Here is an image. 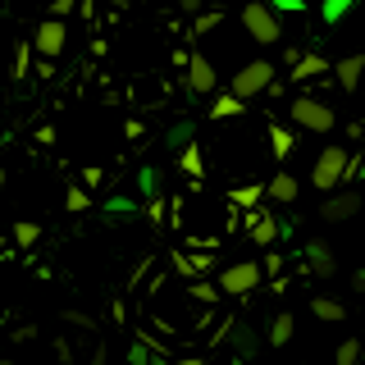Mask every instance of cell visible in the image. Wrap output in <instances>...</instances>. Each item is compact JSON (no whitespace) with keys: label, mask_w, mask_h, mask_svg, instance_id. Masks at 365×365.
I'll return each instance as SVG.
<instances>
[{"label":"cell","mask_w":365,"mask_h":365,"mask_svg":"<svg viewBox=\"0 0 365 365\" xmlns=\"http://www.w3.org/2000/svg\"><path fill=\"white\" fill-rule=\"evenodd\" d=\"M351 5H356V0H324V19H329V23H338Z\"/></svg>","instance_id":"26"},{"label":"cell","mask_w":365,"mask_h":365,"mask_svg":"<svg viewBox=\"0 0 365 365\" xmlns=\"http://www.w3.org/2000/svg\"><path fill=\"white\" fill-rule=\"evenodd\" d=\"M182 9H187V14H197V9H201V0H182Z\"/></svg>","instance_id":"35"},{"label":"cell","mask_w":365,"mask_h":365,"mask_svg":"<svg viewBox=\"0 0 365 365\" xmlns=\"http://www.w3.org/2000/svg\"><path fill=\"white\" fill-rule=\"evenodd\" d=\"M269 151H274V160H288L297 151V137L283 128V123H269Z\"/></svg>","instance_id":"17"},{"label":"cell","mask_w":365,"mask_h":365,"mask_svg":"<svg viewBox=\"0 0 365 365\" xmlns=\"http://www.w3.org/2000/svg\"><path fill=\"white\" fill-rule=\"evenodd\" d=\"M242 114H247V101H242V96H233V91L210 101V119H242Z\"/></svg>","instance_id":"16"},{"label":"cell","mask_w":365,"mask_h":365,"mask_svg":"<svg viewBox=\"0 0 365 365\" xmlns=\"http://www.w3.org/2000/svg\"><path fill=\"white\" fill-rule=\"evenodd\" d=\"M361 68H365V55H342V60L334 64L338 87H342V91H356V83H361Z\"/></svg>","instance_id":"12"},{"label":"cell","mask_w":365,"mask_h":365,"mask_svg":"<svg viewBox=\"0 0 365 365\" xmlns=\"http://www.w3.org/2000/svg\"><path fill=\"white\" fill-rule=\"evenodd\" d=\"M237 220H242L247 237L256 247H274V242H279V220H274L265 205H247V215H237Z\"/></svg>","instance_id":"7"},{"label":"cell","mask_w":365,"mask_h":365,"mask_svg":"<svg viewBox=\"0 0 365 365\" xmlns=\"http://www.w3.org/2000/svg\"><path fill=\"white\" fill-rule=\"evenodd\" d=\"M265 288V274H260L256 260H233V265L220 269V292L224 297H251Z\"/></svg>","instance_id":"1"},{"label":"cell","mask_w":365,"mask_h":365,"mask_svg":"<svg viewBox=\"0 0 365 365\" xmlns=\"http://www.w3.org/2000/svg\"><path fill=\"white\" fill-rule=\"evenodd\" d=\"M178 169H182V174H187L192 182H201V178H205V155H201V146L192 142V137L182 142V151H178Z\"/></svg>","instance_id":"13"},{"label":"cell","mask_w":365,"mask_h":365,"mask_svg":"<svg viewBox=\"0 0 365 365\" xmlns=\"http://www.w3.org/2000/svg\"><path fill=\"white\" fill-rule=\"evenodd\" d=\"M265 197H269L274 205H292V201H297V178L288 174V169H279V174L265 182Z\"/></svg>","instance_id":"11"},{"label":"cell","mask_w":365,"mask_h":365,"mask_svg":"<svg viewBox=\"0 0 365 365\" xmlns=\"http://www.w3.org/2000/svg\"><path fill=\"white\" fill-rule=\"evenodd\" d=\"M106 210H114V215H128V210H133V201H123V197H114V201L106 205Z\"/></svg>","instance_id":"32"},{"label":"cell","mask_w":365,"mask_h":365,"mask_svg":"<svg viewBox=\"0 0 365 365\" xmlns=\"http://www.w3.org/2000/svg\"><path fill=\"white\" fill-rule=\"evenodd\" d=\"M334 365H361V338H342L334 351Z\"/></svg>","instance_id":"22"},{"label":"cell","mask_w":365,"mask_h":365,"mask_svg":"<svg viewBox=\"0 0 365 365\" xmlns=\"http://www.w3.org/2000/svg\"><path fill=\"white\" fill-rule=\"evenodd\" d=\"M0 365H14V361H0Z\"/></svg>","instance_id":"39"},{"label":"cell","mask_w":365,"mask_h":365,"mask_svg":"<svg viewBox=\"0 0 365 365\" xmlns=\"http://www.w3.org/2000/svg\"><path fill=\"white\" fill-rule=\"evenodd\" d=\"M233 365H247V356H237V361H233Z\"/></svg>","instance_id":"37"},{"label":"cell","mask_w":365,"mask_h":365,"mask_svg":"<svg viewBox=\"0 0 365 365\" xmlns=\"http://www.w3.org/2000/svg\"><path fill=\"white\" fill-rule=\"evenodd\" d=\"M64 205H68L73 215L91 210V197H87V187H73V182H68V192H64Z\"/></svg>","instance_id":"23"},{"label":"cell","mask_w":365,"mask_h":365,"mask_svg":"<svg viewBox=\"0 0 365 365\" xmlns=\"http://www.w3.org/2000/svg\"><path fill=\"white\" fill-rule=\"evenodd\" d=\"M269 5L274 9H292V14H297V9H302V0H269Z\"/></svg>","instance_id":"34"},{"label":"cell","mask_w":365,"mask_h":365,"mask_svg":"<svg viewBox=\"0 0 365 365\" xmlns=\"http://www.w3.org/2000/svg\"><path fill=\"white\" fill-rule=\"evenodd\" d=\"M242 28H247V37H256L260 46H274V41L283 37V28H279V19H274V9L260 5V0L242 5Z\"/></svg>","instance_id":"5"},{"label":"cell","mask_w":365,"mask_h":365,"mask_svg":"<svg viewBox=\"0 0 365 365\" xmlns=\"http://www.w3.org/2000/svg\"><path fill=\"white\" fill-rule=\"evenodd\" d=\"M228 338H233V347H237V356H256V334H251L247 324H233V329H224Z\"/></svg>","instance_id":"20"},{"label":"cell","mask_w":365,"mask_h":365,"mask_svg":"<svg viewBox=\"0 0 365 365\" xmlns=\"http://www.w3.org/2000/svg\"><path fill=\"white\" fill-rule=\"evenodd\" d=\"M302 256H306V269H311L315 279H334L338 274V251L329 242H319V237H311V242L302 247Z\"/></svg>","instance_id":"10"},{"label":"cell","mask_w":365,"mask_h":365,"mask_svg":"<svg viewBox=\"0 0 365 365\" xmlns=\"http://www.w3.org/2000/svg\"><path fill=\"white\" fill-rule=\"evenodd\" d=\"M37 237H41V228L32 224V220H19L14 224V247L19 251H32V247H37Z\"/></svg>","instance_id":"21"},{"label":"cell","mask_w":365,"mask_h":365,"mask_svg":"<svg viewBox=\"0 0 365 365\" xmlns=\"http://www.w3.org/2000/svg\"><path fill=\"white\" fill-rule=\"evenodd\" d=\"M78 9V0H51V19H68Z\"/></svg>","instance_id":"29"},{"label":"cell","mask_w":365,"mask_h":365,"mask_svg":"<svg viewBox=\"0 0 365 365\" xmlns=\"http://www.w3.org/2000/svg\"><path fill=\"white\" fill-rule=\"evenodd\" d=\"M292 123L302 133H334L338 114L329 110L319 96H292Z\"/></svg>","instance_id":"2"},{"label":"cell","mask_w":365,"mask_h":365,"mask_svg":"<svg viewBox=\"0 0 365 365\" xmlns=\"http://www.w3.org/2000/svg\"><path fill=\"white\" fill-rule=\"evenodd\" d=\"M292 329H297V319L288 311H279V315H274V324H269V347H288V342H292Z\"/></svg>","instance_id":"19"},{"label":"cell","mask_w":365,"mask_h":365,"mask_svg":"<svg viewBox=\"0 0 365 365\" xmlns=\"http://www.w3.org/2000/svg\"><path fill=\"white\" fill-rule=\"evenodd\" d=\"M311 78H329V60L324 55H297L292 83H311Z\"/></svg>","instance_id":"14"},{"label":"cell","mask_w":365,"mask_h":365,"mask_svg":"<svg viewBox=\"0 0 365 365\" xmlns=\"http://www.w3.org/2000/svg\"><path fill=\"white\" fill-rule=\"evenodd\" d=\"M215 23H224V14H215V9H210V14H201V9H197V23H192V32H197V37H201V32H215Z\"/></svg>","instance_id":"25"},{"label":"cell","mask_w":365,"mask_h":365,"mask_svg":"<svg viewBox=\"0 0 365 365\" xmlns=\"http://www.w3.org/2000/svg\"><path fill=\"white\" fill-rule=\"evenodd\" d=\"M146 365H178V361H169L165 351H151V356H146Z\"/></svg>","instance_id":"33"},{"label":"cell","mask_w":365,"mask_h":365,"mask_svg":"<svg viewBox=\"0 0 365 365\" xmlns=\"http://www.w3.org/2000/svg\"><path fill=\"white\" fill-rule=\"evenodd\" d=\"M28 60H32V46H19L14 51V78H28Z\"/></svg>","instance_id":"28"},{"label":"cell","mask_w":365,"mask_h":365,"mask_svg":"<svg viewBox=\"0 0 365 365\" xmlns=\"http://www.w3.org/2000/svg\"><path fill=\"white\" fill-rule=\"evenodd\" d=\"M347 146H324V151L315 155V169H311V182L319 192H334L342 187V169H347Z\"/></svg>","instance_id":"3"},{"label":"cell","mask_w":365,"mask_h":365,"mask_svg":"<svg viewBox=\"0 0 365 365\" xmlns=\"http://www.w3.org/2000/svg\"><path fill=\"white\" fill-rule=\"evenodd\" d=\"M101 178H106V169H96V165L83 169V182H87V187H101Z\"/></svg>","instance_id":"30"},{"label":"cell","mask_w":365,"mask_h":365,"mask_svg":"<svg viewBox=\"0 0 365 365\" xmlns=\"http://www.w3.org/2000/svg\"><path fill=\"white\" fill-rule=\"evenodd\" d=\"M165 210H169V201L165 197H151V205H146V220H151V224H165Z\"/></svg>","instance_id":"27"},{"label":"cell","mask_w":365,"mask_h":365,"mask_svg":"<svg viewBox=\"0 0 365 365\" xmlns=\"http://www.w3.org/2000/svg\"><path fill=\"white\" fill-rule=\"evenodd\" d=\"M297 365H302V361H297Z\"/></svg>","instance_id":"40"},{"label":"cell","mask_w":365,"mask_h":365,"mask_svg":"<svg viewBox=\"0 0 365 365\" xmlns=\"http://www.w3.org/2000/svg\"><path fill=\"white\" fill-rule=\"evenodd\" d=\"M32 46H37L41 60H55V55H64V46H68V23H64V19H46V23H37V37H32Z\"/></svg>","instance_id":"8"},{"label":"cell","mask_w":365,"mask_h":365,"mask_svg":"<svg viewBox=\"0 0 365 365\" xmlns=\"http://www.w3.org/2000/svg\"><path fill=\"white\" fill-rule=\"evenodd\" d=\"M311 311H315V319H324V324H342V319H347V306H342L338 297H311Z\"/></svg>","instance_id":"15"},{"label":"cell","mask_w":365,"mask_h":365,"mask_svg":"<svg viewBox=\"0 0 365 365\" xmlns=\"http://www.w3.org/2000/svg\"><path fill=\"white\" fill-rule=\"evenodd\" d=\"M142 192H146V197H155V169H142Z\"/></svg>","instance_id":"31"},{"label":"cell","mask_w":365,"mask_h":365,"mask_svg":"<svg viewBox=\"0 0 365 365\" xmlns=\"http://www.w3.org/2000/svg\"><path fill=\"white\" fill-rule=\"evenodd\" d=\"M260 274H265V279H283V256L274 247H265V265H260Z\"/></svg>","instance_id":"24"},{"label":"cell","mask_w":365,"mask_h":365,"mask_svg":"<svg viewBox=\"0 0 365 365\" xmlns=\"http://www.w3.org/2000/svg\"><path fill=\"white\" fill-rule=\"evenodd\" d=\"M187 91L192 96H210L215 87H220V73H215V64L205 60V55H187Z\"/></svg>","instance_id":"9"},{"label":"cell","mask_w":365,"mask_h":365,"mask_svg":"<svg viewBox=\"0 0 365 365\" xmlns=\"http://www.w3.org/2000/svg\"><path fill=\"white\" fill-rule=\"evenodd\" d=\"M0 251H5V237H0Z\"/></svg>","instance_id":"38"},{"label":"cell","mask_w":365,"mask_h":365,"mask_svg":"<svg viewBox=\"0 0 365 365\" xmlns=\"http://www.w3.org/2000/svg\"><path fill=\"white\" fill-rule=\"evenodd\" d=\"M260 197H265V182H247V187L228 192V205H233V210H247V205H260Z\"/></svg>","instance_id":"18"},{"label":"cell","mask_w":365,"mask_h":365,"mask_svg":"<svg viewBox=\"0 0 365 365\" xmlns=\"http://www.w3.org/2000/svg\"><path fill=\"white\" fill-rule=\"evenodd\" d=\"M351 215H361V192H356V187H334V192H324L319 220H329V224H347Z\"/></svg>","instance_id":"6"},{"label":"cell","mask_w":365,"mask_h":365,"mask_svg":"<svg viewBox=\"0 0 365 365\" xmlns=\"http://www.w3.org/2000/svg\"><path fill=\"white\" fill-rule=\"evenodd\" d=\"M269 83H274V64L269 60H251V64H242L233 73L228 91H233V96H242V101H251V96H265Z\"/></svg>","instance_id":"4"},{"label":"cell","mask_w":365,"mask_h":365,"mask_svg":"<svg viewBox=\"0 0 365 365\" xmlns=\"http://www.w3.org/2000/svg\"><path fill=\"white\" fill-rule=\"evenodd\" d=\"M0 192H5V169H0Z\"/></svg>","instance_id":"36"}]
</instances>
